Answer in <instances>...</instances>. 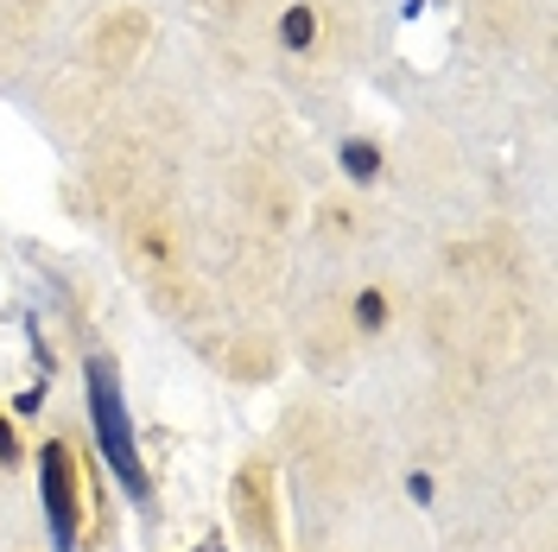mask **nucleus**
Here are the masks:
<instances>
[{
    "label": "nucleus",
    "instance_id": "9d476101",
    "mask_svg": "<svg viewBox=\"0 0 558 552\" xmlns=\"http://www.w3.org/2000/svg\"><path fill=\"white\" fill-rule=\"evenodd\" d=\"M407 495H413V502H432V477H425V470H413V477H407Z\"/></svg>",
    "mask_w": 558,
    "mask_h": 552
},
{
    "label": "nucleus",
    "instance_id": "7ed1b4c3",
    "mask_svg": "<svg viewBox=\"0 0 558 552\" xmlns=\"http://www.w3.org/2000/svg\"><path fill=\"white\" fill-rule=\"evenodd\" d=\"M274 38H279V51H292V58H312L317 38H324V13H317L312 0H292V7L274 20Z\"/></svg>",
    "mask_w": 558,
    "mask_h": 552
},
{
    "label": "nucleus",
    "instance_id": "1a4fd4ad",
    "mask_svg": "<svg viewBox=\"0 0 558 552\" xmlns=\"http://www.w3.org/2000/svg\"><path fill=\"white\" fill-rule=\"evenodd\" d=\"M38 407H45V387H26V394H20V400H13V413H26V419H33Z\"/></svg>",
    "mask_w": 558,
    "mask_h": 552
},
{
    "label": "nucleus",
    "instance_id": "0eeeda50",
    "mask_svg": "<svg viewBox=\"0 0 558 552\" xmlns=\"http://www.w3.org/2000/svg\"><path fill=\"white\" fill-rule=\"evenodd\" d=\"M134 254H140V261H159V267H166V261H172V229H166V223L153 229V216H146V223L134 229Z\"/></svg>",
    "mask_w": 558,
    "mask_h": 552
},
{
    "label": "nucleus",
    "instance_id": "423d86ee",
    "mask_svg": "<svg viewBox=\"0 0 558 552\" xmlns=\"http://www.w3.org/2000/svg\"><path fill=\"white\" fill-rule=\"evenodd\" d=\"M349 317H355V331H362V337H381L387 317H393V299H387L381 286H362V292H355V305H349Z\"/></svg>",
    "mask_w": 558,
    "mask_h": 552
},
{
    "label": "nucleus",
    "instance_id": "f257e3e1",
    "mask_svg": "<svg viewBox=\"0 0 558 552\" xmlns=\"http://www.w3.org/2000/svg\"><path fill=\"white\" fill-rule=\"evenodd\" d=\"M38 495H45L51 552H76V540H83V470H76L70 439H45L38 445Z\"/></svg>",
    "mask_w": 558,
    "mask_h": 552
},
{
    "label": "nucleus",
    "instance_id": "f03ea898",
    "mask_svg": "<svg viewBox=\"0 0 558 552\" xmlns=\"http://www.w3.org/2000/svg\"><path fill=\"white\" fill-rule=\"evenodd\" d=\"M89 419H96V439H102V457L114 464V477L134 489V495H146L134 425H128V407H121V387H114V369L108 362H89Z\"/></svg>",
    "mask_w": 558,
    "mask_h": 552
},
{
    "label": "nucleus",
    "instance_id": "20e7f679",
    "mask_svg": "<svg viewBox=\"0 0 558 552\" xmlns=\"http://www.w3.org/2000/svg\"><path fill=\"white\" fill-rule=\"evenodd\" d=\"M267 483H274L267 464H242V477H235V515H242V527L254 533V540H260V533L274 540V520H267Z\"/></svg>",
    "mask_w": 558,
    "mask_h": 552
},
{
    "label": "nucleus",
    "instance_id": "6e6552de",
    "mask_svg": "<svg viewBox=\"0 0 558 552\" xmlns=\"http://www.w3.org/2000/svg\"><path fill=\"white\" fill-rule=\"evenodd\" d=\"M0 464H7V470H20V464H26V445H20V432H13V419L0 413Z\"/></svg>",
    "mask_w": 558,
    "mask_h": 552
},
{
    "label": "nucleus",
    "instance_id": "39448f33",
    "mask_svg": "<svg viewBox=\"0 0 558 552\" xmlns=\"http://www.w3.org/2000/svg\"><path fill=\"white\" fill-rule=\"evenodd\" d=\"M337 166H343V178L349 184H375V178L387 172V153L381 146H375V140H343V146H337Z\"/></svg>",
    "mask_w": 558,
    "mask_h": 552
},
{
    "label": "nucleus",
    "instance_id": "9b49d317",
    "mask_svg": "<svg viewBox=\"0 0 558 552\" xmlns=\"http://www.w3.org/2000/svg\"><path fill=\"white\" fill-rule=\"evenodd\" d=\"M191 552H222V547H216V540H204V547H191Z\"/></svg>",
    "mask_w": 558,
    "mask_h": 552
}]
</instances>
